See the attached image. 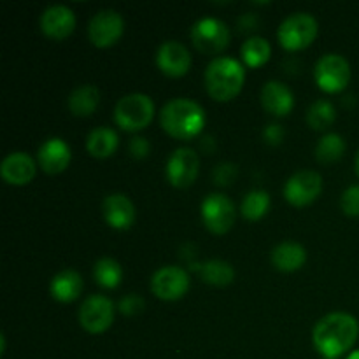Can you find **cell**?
I'll list each match as a JSON object with an SVG mask.
<instances>
[{
  "mask_svg": "<svg viewBox=\"0 0 359 359\" xmlns=\"http://www.w3.org/2000/svg\"><path fill=\"white\" fill-rule=\"evenodd\" d=\"M318 86L326 93H339L346 90L351 81V65L344 56L330 53L318 60L314 69Z\"/></svg>",
  "mask_w": 359,
  "mask_h": 359,
  "instance_id": "cell-7",
  "label": "cell"
},
{
  "mask_svg": "<svg viewBox=\"0 0 359 359\" xmlns=\"http://www.w3.org/2000/svg\"><path fill=\"white\" fill-rule=\"evenodd\" d=\"M323 191V177L314 170H300L287 179L284 196L294 207L311 205Z\"/></svg>",
  "mask_w": 359,
  "mask_h": 359,
  "instance_id": "cell-13",
  "label": "cell"
},
{
  "mask_svg": "<svg viewBox=\"0 0 359 359\" xmlns=\"http://www.w3.org/2000/svg\"><path fill=\"white\" fill-rule=\"evenodd\" d=\"M235 210L233 202L228 196L221 193L209 195L202 203V219L207 230L214 235H223L231 230L235 223Z\"/></svg>",
  "mask_w": 359,
  "mask_h": 359,
  "instance_id": "cell-8",
  "label": "cell"
},
{
  "mask_svg": "<svg viewBox=\"0 0 359 359\" xmlns=\"http://www.w3.org/2000/svg\"><path fill=\"white\" fill-rule=\"evenodd\" d=\"M270 209V196L269 193L262 191V189H255V191L248 193L242 200L241 212L245 219L258 221L269 212Z\"/></svg>",
  "mask_w": 359,
  "mask_h": 359,
  "instance_id": "cell-28",
  "label": "cell"
},
{
  "mask_svg": "<svg viewBox=\"0 0 359 359\" xmlns=\"http://www.w3.org/2000/svg\"><path fill=\"white\" fill-rule=\"evenodd\" d=\"M35 170V161L27 153H11L0 165V175L7 184L13 186L28 184L34 179Z\"/></svg>",
  "mask_w": 359,
  "mask_h": 359,
  "instance_id": "cell-18",
  "label": "cell"
},
{
  "mask_svg": "<svg viewBox=\"0 0 359 359\" xmlns=\"http://www.w3.org/2000/svg\"><path fill=\"white\" fill-rule=\"evenodd\" d=\"M325 359H326V358H325Z\"/></svg>",
  "mask_w": 359,
  "mask_h": 359,
  "instance_id": "cell-37",
  "label": "cell"
},
{
  "mask_svg": "<svg viewBox=\"0 0 359 359\" xmlns=\"http://www.w3.org/2000/svg\"><path fill=\"white\" fill-rule=\"evenodd\" d=\"M49 291H51V297L55 300L62 302V304H70L83 291V279L74 270H62L53 277Z\"/></svg>",
  "mask_w": 359,
  "mask_h": 359,
  "instance_id": "cell-21",
  "label": "cell"
},
{
  "mask_svg": "<svg viewBox=\"0 0 359 359\" xmlns=\"http://www.w3.org/2000/svg\"><path fill=\"white\" fill-rule=\"evenodd\" d=\"M262 104L273 116H287L294 105V97L286 84L269 81L262 90Z\"/></svg>",
  "mask_w": 359,
  "mask_h": 359,
  "instance_id": "cell-19",
  "label": "cell"
},
{
  "mask_svg": "<svg viewBox=\"0 0 359 359\" xmlns=\"http://www.w3.org/2000/svg\"><path fill=\"white\" fill-rule=\"evenodd\" d=\"M189 290V276L181 266H161L151 279V291L160 300L175 302L184 297Z\"/></svg>",
  "mask_w": 359,
  "mask_h": 359,
  "instance_id": "cell-12",
  "label": "cell"
},
{
  "mask_svg": "<svg viewBox=\"0 0 359 359\" xmlns=\"http://www.w3.org/2000/svg\"><path fill=\"white\" fill-rule=\"evenodd\" d=\"M245 70L238 60L230 56L214 58L205 70L207 93L217 102H228L242 91Z\"/></svg>",
  "mask_w": 359,
  "mask_h": 359,
  "instance_id": "cell-3",
  "label": "cell"
},
{
  "mask_svg": "<svg viewBox=\"0 0 359 359\" xmlns=\"http://www.w3.org/2000/svg\"><path fill=\"white\" fill-rule=\"evenodd\" d=\"M37 158L39 165H41L46 174L56 175L69 167L72 154H70V147L65 140L53 137V139H48L39 147Z\"/></svg>",
  "mask_w": 359,
  "mask_h": 359,
  "instance_id": "cell-16",
  "label": "cell"
},
{
  "mask_svg": "<svg viewBox=\"0 0 359 359\" xmlns=\"http://www.w3.org/2000/svg\"><path fill=\"white\" fill-rule=\"evenodd\" d=\"M307 262V252L297 242H283L272 251V263L280 272H297Z\"/></svg>",
  "mask_w": 359,
  "mask_h": 359,
  "instance_id": "cell-20",
  "label": "cell"
},
{
  "mask_svg": "<svg viewBox=\"0 0 359 359\" xmlns=\"http://www.w3.org/2000/svg\"><path fill=\"white\" fill-rule=\"evenodd\" d=\"M156 65L165 76L182 77L191 67V55L177 41H167L158 48Z\"/></svg>",
  "mask_w": 359,
  "mask_h": 359,
  "instance_id": "cell-14",
  "label": "cell"
},
{
  "mask_svg": "<svg viewBox=\"0 0 359 359\" xmlns=\"http://www.w3.org/2000/svg\"><path fill=\"white\" fill-rule=\"evenodd\" d=\"M98 102H100V91L93 84H83V86L76 88L69 97V109L76 116H90L93 114L97 109Z\"/></svg>",
  "mask_w": 359,
  "mask_h": 359,
  "instance_id": "cell-23",
  "label": "cell"
},
{
  "mask_svg": "<svg viewBox=\"0 0 359 359\" xmlns=\"http://www.w3.org/2000/svg\"><path fill=\"white\" fill-rule=\"evenodd\" d=\"M93 277L105 290H114L123 280V269L116 259L102 258L95 263Z\"/></svg>",
  "mask_w": 359,
  "mask_h": 359,
  "instance_id": "cell-26",
  "label": "cell"
},
{
  "mask_svg": "<svg viewBox=\"0 0 359 359\" xmlns=\"http://www.w3.org/2000/svg\"><path fill=\"white\" fill-rule=\"evenodd\" d=\"M102 212H104L105 221L109 226L116 230H128L135 221V207L130 202L128 196L121 193H112L105 196L102 203Z\"/></svg>",
  "mask_w": 359,
  "mask_h": 359,
  "instance_id": "cell-17",
  "label": "cell"
},
{
  "mask_svg": "<svg viewBox=\"0 0 359 359\" xmlns=\"http://www.w3.org/2000/svg\"><path fill=\"white\" fill-rule=\"evenodd\" d=\"M346 359H359V349L354 351V353H351L349 356H347Z\"/></svg>",
  "mask_w": 359,
  "mask_h": 359,
  "instance_id": "cell-35",
  "label": "cell"
},
{
  "mask_svg": "<svg viewBox=\"0 0 359 359\" xmlns=\"http://www.w3.org/2000/svg\"><path fill=\"white\" fill-rule=\"evenodd\" d=\"M359 335L358 319L346 312H332L318 321L312 340L326 359H339L356 344Z\"/></svg>",
  "mask_w": 359,
  "mask_h": 359,
  "instance_id": "cell-1",
  "label": "cell"
},
{
  "mask_svg": "<svg viewBox=\"0 0 359 359\" xmlns=\"http://www.w3.org/2000/svg\"><path fill=\"white\" fill-rule=\"evenodd\" d=\"M149 142H147V139H144V137H133L132 142H130V153H132V156L137 158V160L146 158L147 154H149Z\"/></svg>",
  "mask_w": 359,
  "mask_h": 359,
  "instance_id": "cell-33",
  "label": "cell"
},
{
  "mask_svg": "<svg viewBox=\"0 0 359 359\" xmlns=\"http://www.w3.org/2000/svg\"><path fill=\"white\" fill-rule=\"evenodd\" d=\"M198 154L191 147H179L170 154L165 168L167 181L174 188H189L198 175Z\"/></svg>",
  "mask_w": 359,
  "mask_h": 359,
  "instance_id": "cell-9",
  "label": "cell"
},
{
  "mask_svg": "<svg viewBox=\"0 0 359 359\" xmlns=\"http://www.w3.org/2000/svg\"><path fill=\"white\" fill-rule=\"evenodd\" d=\"M154 118L153 98L144 93H132L116 104L114 119L126 132H139L149 126Z\"/></svg>",
  "mask_w": 359,
  "mask_h": 359,
  "instance_id": "cell-4",
  "label": "cell"
},
{
  "mask_svg": "<svg viewBox=\"0 0 359 359\" xmlns=\"http://www.w3.org/2000/svg\"><path fill=\"white\" fill-rule=\"evenodd\" d=\"M142 309H144V300L140 297H137L135 293L126 294V297L121 298V302H119V311H121V314L125 316L139 314V312H142Z\"/></svg>",
  "mask_w": 359,
  "mask_h": 359,
  "instance_id": "cell-31",
  "label": "cell"
},
{
  "mask_svg": "<svg viewBox=\"0 0 359 359\" xmlns=\"http://www.w3.org/2000/svg\"><path fill=\"white\" fill-rule=\"evenodd\" d=\"M270 53H272V48H270L269 41H265L263 37H251L242 44L241 55L242 60L248 67H252V69H258V67L265 65L270 60Z\"/></svg>",
  "mask_w": 359,
  "mask_h": 359,
  "instance_id": "cell-25",
  "label": "cell"
},
{
  "mask_svg": "<svg viewBox=\"0 0 359 359\" xmlns=\"http://www.w3.org/2000/svg\"><path fill=\"white\" fill-rule=\"evenodd\" d=\"M316 37H318V21L307 13L291 14L277 30V39L287 51H300L309 48Z\"/></svg>",
  "mask_w": 359,
  "mask_h": 359,
  "instance_id": "cell-5",
  "label": "cell"
},
{
  "mask_svg": "<svg viewBox=\"0 0 359 359\" xmlns=\"http://www.w3.org/2000/svg\"><path fill=\"white\" fill-rule=\"evenodd\" d=\"M356 170H358V174H359V151H358V154H356Z\"/></svg>",
  "mask_w": 359,
  "mask_h": 359,
  "instance_id": "cell-36",
  "label": "cell"
},
{
  "mask_svg": "<svg viewBox=\"0 0 359 359\" xmlns=\"http://www.w3.org/2000/svg\"><path fill=\"white\" fill-rule=\"evenodd\" d=\"M114 321V304L107 297L91 294L79 309V323L88 333H104Z\"/></svg>",
  "mask_w": 359,
  "mask_h": 359,
  "instance_id": "cell-10",
  "label": "cell"
},
{
  "mask_svg": "<svg viewBox=\"0 0 359 359\" xmlns=\"http://www.w3.org/2000/svg\"><path fill=\"white\" fill-rule=\"evenodd\" d=\"M191 41L203 55H219L230 44V28L217 18H203L193 25Z\"/></svg>",
  "mask_w": 359,
  "mask_h": 359,
  "instance_id": "cell-6",
  "label": "cell"
},
{
  "mask_svg": "<svg viewBox=\"0 0 359 359\" xmlns=\"http://www.w3.org/2000/svg\"><path fill=\"white\" fill-rule=\"evenodd\" d=\"M76 28V14L67 6H51L42 13L41 30L55 41H63Z\"/></svg>",
  "mask_w": 359,
  "mask_h": 359,
  "instance_id": "cell-15",
  "label": "cell"
},
{
  "mask_svg": "<svg viewBox=\"0 0 359 359\" xmlns=\"http://www.w3.org/2000/svg\"><path fill=\"white\" fill-rule=\"evenodd\" d=\"M235 175H237V167L231 163H221L217 165L214 170V181L219 186H228L233 182Z\"/></svg>",
  "mask_w": 359,
  "mask_h": 359,
  "instance_id": "cell-32",
  "label": "cell"
},
{
  "mask_svg": "<svg viewBox=\"0 0 359 359\" xmlns=\"http://www.w3.org/2000/svg\"><path fill=\"white\" fill-rule=\"evenodd\" d=\"M263 139H265V142L272 144V146H277V144L283 142L284 130L280 128L279 125H269L265 130H263Z\"/></svg>",
  "mask_w": 359,
  "mask_h": 359,
  "instance_id": "cell-34",
  "label": "cell"
},
{
  "mask_svg": "<svg viewBox=\"0 0 359 359\" xmlns=\"http://www.w3.org/2000/svg\"><path fill=\"white\" fill-rule=\"evenodd\" d=\"M346 153V140L339 135V133H328L319 140L318 147H316V158L319 163H335Z\"/></svg>",
  "mask_w": 359,
  "mask_h": 359,
  "instance_id": "cell-27",
  "label": "cell"
},
{
  "mask_svg": "<svg viewBox=\"0 0 359 359\" xmlns=\"http://www.w3.org/2000/svg\"><path fill=\"white\" fill-rule=\"evenodd\" d=\"M335 107L328 100H318L309 107L307 123L314 130H326L335 123Z\"/></svg>",
  "mask_w": 359,
  "mask_h": 359,
  "instance_id": "cell-29",
  "label": "cell"
},
{
  "mask_svg": "<svg viewBox=\"0 0 359 359\" xmlns=\"http://www.w3.org/2000/svg\"><path fill=\"white\" fill-rule=\"evenodd\" d=\"M125 21L118 11L105 9L95 14L88 25V35L91 44L97 48H111L121 39Z\"/></svg>",
  "mask_w": 359,
  "mask_h": 359,
  "instance_id": "cell-11",
  "label": "cell"
},
{
  "mask_svg": "<svg viewBox=\"0 0 359 359\" xmlns=\"http://www.w3.org/2000/svg\"><path fill=\"white\" fill-rule=\"evenodd\" d=\"M340 207H342L344 214L351 217L359 216V184L351 186L340 196Z\"/></svg>",
  "mask_w": 359,
  "mask_h": 359,
  "instance_id": "cell-30",
  "label": "cell"
},
{
  "mask_svg": "<svg viewBox=\"0 0 359 359\" xmlns=\"http://www.w3.org/2000/svg\"><path fill=\"white\" fill-rule=\"evenodd\" d=\"M198 272L203 283L217 287L230 286L235 279L233 266L228 262H223V259H210V262H205L203 265H200Z\"/></svg>",
  "mask_w": 359,
  "mask_h": 359,
  "instance_id": "cell-24",
  "label": "cell"
},
{
  "mask_svg": "<svg viewBox=\"0 0 359 359\" xmlns=\"http://www.w3.org/2000/svg\"><path fill=\"white\" fill-rule=\"evenodd\" d=\"M118 133L112 128H107V126H98L86 139L88 153L93 158H100V160L112 156L118 149Z\"/></svg>",
  "mask_w": 359,
  "mask_h": 359,
  "instance_id": "cell-22",
  "label": "cell"
},
{
  "mask_svg": "<svg viewBox=\"0 0 359 359\" xmlns=\"http://www.w3.org/2000/svg\"><path fill=\"white\" fill-rule=\"evenodd\" d=\"M160 123L165 132L174 139L191 140L205 126V112L196 102L174 98L161 109Z\"/></svg>",
  "mask_w": 359,
  "mask_h": 359,
  "instance_id": "cell-2",
  "label": "cell"
}]
</instances>
